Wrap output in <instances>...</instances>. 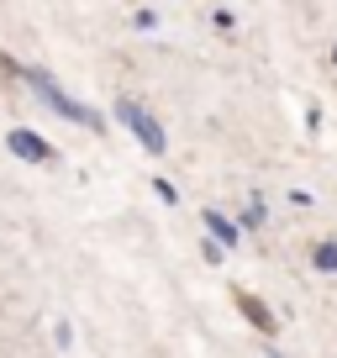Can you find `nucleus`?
Returning a JSON list of instances; mask_svg holds the SVG:
<instances>
[{
	"label": "nucleus",
	"instance_id": "1",
	"mask_svg": "<svg viewBox=\"0 0 337 358\" xmlns=\"http://www.w3.org/2000/svg\"><path fill=\"white\" fill-rule=\"evenodd\" d=\"M116 116H122V127H127V132H137V143H143L148 153H164V148H168L164 127H158V116L148 111V106H137V101H122V106H116Z\"/></svg>",
	"mask_w": 337,
	"mask_h": 358
},
{
	"label": "nucleus",
	"instance_id": "2",
	"mask_svg": "<svg viewBox=\"0 0 337 358\" xmlns=\"http://www.w3.org/2000/svg\"><path fill=\"white\" fill-rule=\"evenodd\" d=\"M32 85H37V95H43V101L53 106V111H64L69 122H79V127H90V132H101V116H95L90 106L69 101V95H64V90H58V85H53V79H48V74H32Z\"/></svg>",
	"mask_w": 337,
	"mask_h": 358
},
{
	"label": "nucleus",
	"instance_id": "3",
	"mask_svg": "<svg viewBox=\"0 0 337 358\" xmlns=\"http://www.w3.org/2000/svg\"><path fill=\"white\" fill-rule=\"evenodd\" d=\"M6 143H11V153H16V158H27V164H48V158H53V148H48L43 137L22 132V127H16V132L6 137Z\"/></svg>",
	"mask_w": 337,
	"mask_h": 358
},
{
	"label": "nucleus",
	"instance_id": "4",
	"mask_svg": "<svg viewBox=\"0 0 337 358\" xmlns=\"http://www.w3.org/2000/svg\"><path fill=\"white\" fill-rule=\"evenodd\" d=\"M237 301H243V311H248V316H253V322H259V327H264V332H274V316H269V311H264V306H259V301H253V295H237Z\"/></svg>",
	"mask_w": 337,
	"mask_h": 358
},
{
	"label": "nucleus",
	"instance_id": "5",
	"mask_svg": "<svg viewBox=\"0 0 337 358\" xmlns=\"http://www.w3.org/2000/svg\"><path fill=\"white\" fill-rule=\"evenodd\" d=\"M206 227H211V237H216V243H232V222H227V216H216V211H206Z\"/></svg>",
	"mask_w": 337,
	"mask_h": 358
},
{
	"label": "nucleus",
	"instance_id": "6",
	"mask_svg": "<svg viewBox=\"0 0 337 358\" xmlns=\"http://www.w3.org/2000/svg\"><path fill=\"white\" fill-rule=\"evenodd\" d=\"M316 268H322V274H332V268H337V243H322V248H316Z\"/></svg>",
	"mask_w": 337,
	"mask_h": 358
},
{
	"label": "nucleus",
	"instance_id": "7",
	"mask_svg": "<svg viewBox=\"0 0 337 358\" xmlns=\"http://www.w3.org/2000/svg\"><path fill=\"white\" fill-rule=\"evenodd\" d=\"M243 222H248V227H259V222H264V201H259V195H253V206H248Z\"/></svg>",
	"mask_w": 337,
	"mask_h": 358
},
{
	"label": "nucleus",
	"instance_id": "8",
	"mask_svg": "<svg viewBox=\"0 0 337 358\" xmlns=\"http://www.w3.org/2000/svg\"><path fill=\"white\" fill-rule=\"evenodd\" d=\"M269 358H280V353H274V348H269Z\"/></svg>",
	"mask_w": 337,
	"mask_h": 358
}]
</instances>
